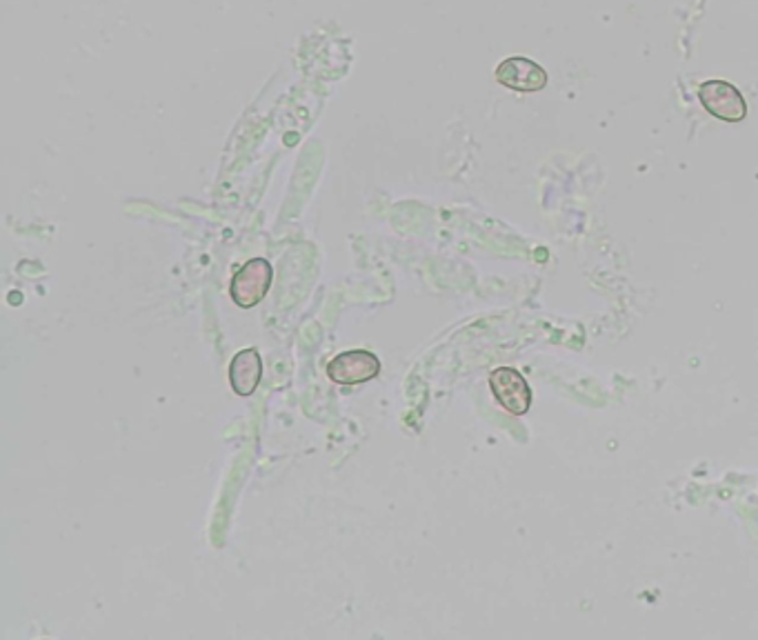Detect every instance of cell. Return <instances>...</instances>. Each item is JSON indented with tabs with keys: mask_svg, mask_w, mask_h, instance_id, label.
I'll use <instances>...</instances> for the list:
<instances>
[{
	"mask_svg": "<svg viewBox=\"0 0 758 640\" xmlns=\"http://www.w3.org/2000/svg\"><path fill=\"white\" fill-rule=\"evenodd\" d=\"M263 378L261 354L250 347L241 349L230 363V385L239 396H252Z\"/></svg>",
	"mask_w": 758,
	"mask_h": 640,
	"instance_id": "6",
	"label": "cell"
},
{
	"mask_svg": "<svg viewBox=\"0 0 758 640\" xmlns=\"http://www.w3.org/2000/svg\"><path fill=\"white\" fill-rule=\"evenodd\" d=\"M698 101L705 112L725 123H740L747 116V105L742 94L725 81H705L698 88Z\"/></svg>",
	"mask_w": 758,
	"mask_h": 640,
	"instance_id": "2",
	"label": "cell"
},
{
	"mask_svg": "<svg viewBox=\"0 0 758 640\" xmlns=\"http://www.w3.org/2000/svg\"><path fill=\"white\" fill-rule=\"evenodd\" d=\"M489 389L498 405L514 416H525L532 409V389L525 376L512 367L494 369L489 374Z\"/></svg>",
	"mask_w": 758,
	"mask_h": 640,
	"instance_id": "3",
	"label": "cell"
},
{
	"mask_svg": "<svg viewBox=\"0 0 758 640\" xmlns=\"http://www.w3.org/2000/svg\"><path fill=\"white\" fill-rule=\"evenodd\" d=\"M381 374V360L372 352L352 349L327 363L330 380L338 385H363Z\"/></svg>",
	"mask_w": 758,
	"mask_h": 640,
	"instance_id": "4",
	"label": "cell"
},
{
	"mask_svg": "<svg viewBox=\"0 0 758 640\" xmlns=\"http://www.w3.org/2000/svg\"><path fill=\"white\" fill-rule=\"evenodd\" d=\"M496 81L514 92H540L547 85V72L529 59L514 57L496 68Z\"/></svg>",
	"mask_w": 758,
	"mask_h": 640,
	"instance_id": "5",
	"label": "cell"
},
{
	"mask_svg": "<svg viewBox=\"0 0 758 640\" xmlns=\"http://www.w3.org/2000/svg\"><path fill=\"white\" fill-rule=\"evenodd\" d=\"M272 278H274V270L270 261L252 258L232 276L230 296L241 309L256 307L267 296L272 287Z\"/></svg>",
	"mask_w": 758,
	"mask_h": 640,
	"instance_id": "1",
	"label": "cell"
}]
</instances>
